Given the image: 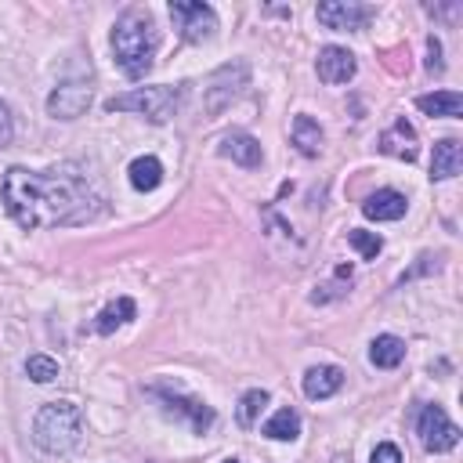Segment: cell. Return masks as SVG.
I'll use <instances>...</instances> for the list:
<instances>
[{"label":"cell","instance_id":"6da1fadb","mask_svg":"<svg viewBox=\"0 0 463 463\" xmlns=\"http://www.w3.org/2000/svg\"><path fill=\"white\" fill-rule=\"evenodd\" d=\"M0 199H4L7 213L14 217V224H22L25 232L87 221V217H94V210L101 203L90 192L87 177L72 163L54 166V170L11 166L0 181Z\"/></svg>","mask_w":463,"mask_h":463},{"label":"cell","instance_id":"7a4b0ae2","mask_svg":"<svg viewBox=\"0 0 463 463\" xmlns=\"http://www.w3.org/2000/svg\"><path fill=\"white\" fill-rule=\"evenodd\" d=\"M156 51H159V29H156L152 14L137 11V7L127 11L112 29V54H116V65L123 69V76L141 80L152 69Z\"/></svg>","mask_w":463,"mask_h":463},{"label":"cell","instance_id":"3957f363","mask_svg":"<svg viewBox=\"0 0 463 463\" xmlns=\"http://www.w3.org/2000/svg\"><path fill=\"white\" fill-rule=\"evenodd\" d=\"M83 434V412L76 402H47L33 416V441L47 456L72 452Z\"/></svg>","mask_w":463,"mask_h":463},{"label":"cell","instance_id":"277c9868","mask_svg":"<svg viewBox=\"0 0 463 463\" xmlns=\"http://www.w3.org/2000/svg\"><path fill=\"white\" fill-rule=\"evenodd\" d=\"M181 105V90L177 87H134L127 94H116L105 101L109 112H137L152 123H166Z\"/></svg>","mask_w":463,"mask_h":463},{"label":"cell","instance_id":"5b68a950","mask_svg":"<svg viewBox=\"0 0 463 463\" xmlns=\"http://www.w3.org/2000/svg\"><path fill=\"white\" fill-rule=\"evenodd\" d=\"M246 83H250V65H246V61H228V65H221V69L206 80V87H203V109H206L210 116L224 112V109L242 94Z\"/></svg>","mask_w":463,"mask_h":463},{"label":"cell","instance_id":"8992f818","mask_svg":"<svg viewBox=\"0 0 463 463\" xmlns=\"http://www.w3.org/2000/svg\"><path fill=\"white\" fill-rule=\"evenodd\" d=\"M416 434H420V445L427 452H449L456 449L459 441V427L445 416L441 405H423L420 416H416Z\"/></svg>","mask_w":463,"mask_h":463},{"label":"cell","instance_id":"52a82bcc","mask_svg":"<svg viewBox=\"0 0 463 463\" xmlns=\"http://www.w3.org/2000/svg\"><path fill=\"white\" fill-rule=\"evenodd\" d=\"M170 18H174V25L181 29V36L192 40V43L210 40L213 29H217L213 7H210V4H199V0H174V4H170Z\"/></svg>","mask_w":463,"mask_h":463},{"label":"cell","instance_id":"ba28073f","mask_svg":"<svg viewBox=\"0 0 463 463\" xmlns=\"http://www.w3.org/2000/svg\"><path fill=\"white\" fill-rule=\"evenodd\" d=\"M152 394L163 402V409H166L170 416L188 420V427H192L195 434H203V430L213 423V409H210L206 402H199V398H188V394H177V391H163V387H152Z\"/></svg>","mask_w":463,"mask_h":463},{"label":"cell","instance_id":"9c48e42d","mask_svg":"<svg viewBox=\"0 0 463 463\" xmlns=\"http://www.w3.org/2000/svg\"><path fill=\"white\" fill-rule=\"evenodd\" d=\"M315 14H318V22H322L326 29L351 33V29H362L373 11H369L365 4H354V0H326V4H318Z\"/></svg>","mask_w":463,"mask_h":463},{"label":"cell","instance_id":"30bf717a","mask_svg":"<svg viewBox=\"0 0 463 463\" xmlns=\"http://www.w3.org/2000/svg\"><path fill=\"white\" fill-rule=\"evenodd\" d=\"M90 105V87L87 83H61L47 94V112L54 119H76Z\"/></svg>","mask_w":463,"mask_h":463},{"label":"cell","instance_id":"8fae6325","mask_svg":"<svg viewBox=\"0 0 463 463\" xmlns=\"http://www.w3.org/2000/svg\"><path fill=\"white\" fill-rule=\"evenodd\" d=\"M354 54L347 51V47H336V43H329V47H322L318 51V76L326 80V83H347L351 76H354Z\"/></svg>","mask_w":463,"mask_h":463},{"label":"cell","instance_id":"7c38bea8","mask_svg":"<svg viewBox=\"0 0 463 463\" xmlns=\"http://www.w3.org/2000/svg\"><path fill=\"white\" fill-rule=\"evenodd\" d=\"M380 152H387L394 159H405V163L416 159V130L405 123V116L394 119V127L380 134Z\"/></svg>","mask_w":463,"mask_h":463},{"label":"cell","instance_id":"4fadbf2b","mask_svg":"<svg viewBox=\"0 0 463 463\" xmlns=\"http://www.w3.org/2000/svg\"><path fill=\"white\" fill-rule=\"evenodd\" d=\"M405 195L402 192H394V188H380V192H373L365 203H362V213L369 217V221H398V217H405Z\"/></svg>","mask_w":463,"mask_h":463},{"label":"cell","instance_id":"5bb4252c","mask_svg":"<svg viewBox=\"0 0 463 463\" xmlns=\"http://www.w3.org/2000/svg\"><path fill=\"white\" fill-rule=\"evenodd\" d=\"M459 166H463V148H459V141H456V137H441V141L434 145V152H430V177H434V181H449V177L459 174Z\"/></svg>","mask_w":463,"mask_h":463},{"label":"cell","instance_id":"9a60e30c","mask_svg":"<svg viewBox=\"0 0 463 463\" xmlns=\"http://www.w3.org/2000/svg\"><path fill=\"white\" fill-rule=\"evenodd\" d=\"M340 383H344V373L336 365H311L304 373V394L307 398H329L340 391Z\"/></svg>","mask_w":463,"mask_h":463},{"label":"cell","instance_id":"2e32d148","mask_svg":"<svg viewBox=\"0 0 463 463\" xmlns=\"http://www.w3.org/2000/svg\"><path fill=\"white\" fill-rule=\"evenodd\" d=\"M221 156H228L232 163L253 170V166H260V141L250 137V134H228V137L221 141Z\"/></svg>","mask_w":463,"mask_h":463},{"label":"cell","instance_id":"e0dca14e","mask_svg":"<svg viewBox=\"0 0 463 463\" xmlns=\"http://www.w3.org/2000/svg\"><path fill=\"white\" fill-rule=\"evenodd\" d=\"M416 109L427 112V116H449V119H456L463 112V98H459V90H434V94H420L416 98Z\"/></svg>","mask_w":463,"mask_h":463},{"label":"cell","instance_id":"ac0fdd59","mask_svg":"<svg viewBox=\"0 0 463 463\" xmlns=\"http://www.w3.org/2000/svg\"><path fill=\"white\" fill-rule=\"evenodd\" d=\"M127 174H130V184H134L137 192H152V188H159V181H163V163H159L156 156H137V159L127 166Z\"/></svg>","mask_w":463,"mask_h":463},{"label":"cell","instance_id":"d6986e66","mask_svg":"<svg viewBox=\"0 0 463 463\" xmlns=\"http://www.w3.org/2000/svg\"><path fill=\"white\" fill-rule=\"evenodd\" d=\"M369 358H373V365H380V369H394V365H402V358H405V340L383 333V336H376V340L369 344Z\"/></svg>","mask_w":463,"mask_h":463},{"label":"cell","instance_id":"ffe728a7","mask_svg":"<svg viewBox=\"0 0 463 463\" xmlns=\"http://www.w3.org/2000/svg\"><path fill=\"white\" fill-rule=\"evenodd\" d=\"M293 145L300 156H318L322 148V127L311 116H297L293 119Z\"/></svg>","mask_w":463,"mask_h":463},{"label":"cell","instance_id":"44dd1931","mask_svg":"<svg viewBox=\"0 0 463 463\" xmlns=\"http://www.w3.org/2000/svg\"><path fill=\"white\" fill-rule=\"evenodd\" d=\"M297 434H300V416L293 409H279L264 423V438H271V441H293Z\"/></svg>","mask_w":463,"mask_h":463},{"label":"cell","instance_id":"7402d4cb","mask_svg":"<svg viewBox=\"0 0 463 463\" xmlns=\"http://www.w3.org/2000/svg\"><path fill=\"white\" fill-rule=\"evenodd\" d=\"M127 318H134V300H130V297H119V300H112L109 307H101V315H98L94 329L105 336V333H112L116 326H123Z\"/></svg>","mask_w":463,"mask_h":463},{"label":"cell","instance_id":"603a6c76","mask_svg":"<svg viewBox=\"0 0 463 463\" xmlns=\"http://www.w3.org/2000/svg\"><path fill=\"white\" fill-rule=\"evenodd\" d=\"M264 405H268V391H260V387H253V391H246L242 398H239V409H235V420H239V427H257V416L264 412Z\"/></svg>","mask_w":463,"mask_h":463},{"label":"cell","instance_id":"cb8c5ba5","mask_svg":"<svg viewBox=\"0 0 463 463\" xmlns=\"http://www.w3.org/2000/svg\"><path fill=\"white\" fill-rule=\"evenodd\" d=\"M347 242L358 250L362 260H376V253L383 250V239H380L376 232H362V228H351V232H347Z\"/></svg>","mask_w":463,"mask_h":463},{"label":"cell","instance_id":"d4e9b609","mask_svg":"<svg viewBox=\"0 0 463 463\" xmlns=\"http://www.w3.org/2000/svg\"><path fill=\"white\" fill-rule=\"evenodd\" d=\"M25 373H29V380H36V383H51V380H58V362L47 358V354H29V358H25Z\"/></svg>","mask_w":463,"mask_h":463},{"label":"cell","instance_id":"484cf974","mask_svg":"<svg viewBox=\"0 0 463 463\" xmlns=\"http://www.w3.org/2000/svg\"><path fill=\"white\" fill-rule=\"evenodd\" d=\"M369 463H402V452H398V445L380 441V445L373 449V459H369Z\"/></svg>","mask_w":463,"mask_h":463},{"label":"cell","instance_id":"4316f807","mask_svg":"<svg viewBox=\"0 0 463 463\" xmlns=\"http://www.w3.org/2000/svg\"><path fill=\"white\" fill-rule=\"evenodd\" d=\"M427 69H430V72H445V61H441V43H438V36H427Z\"/></svg>","mask_w":463,"mask_h":463},{"label":"cell","instance_id":"83f0119b","mask_svg":"<svg viewBox=\"0 0 463 463\" xmlns=\"http://www.w3.org/2000/svg\"><path fill=\"white\" fill-rule=\"evenodd\" d=\"M11 134H14V127H11V112H7V105L0 101V148L11 141Z\"/></svg>","mask_w":463,"mask_h":463},{"label":"cell","instance_id":"f1b7e54d","mask_svg":"<svg viewBox=\"0 0 463 463\" xmlns=\"http://www.w3.org/2000/svg\"><path fill=\"white\" fill-rule=\"evenodd\" d=\"M224 463H239V459H224Z\"/></svg>","mask_w":463,"mask_h":463}]
</instances>
